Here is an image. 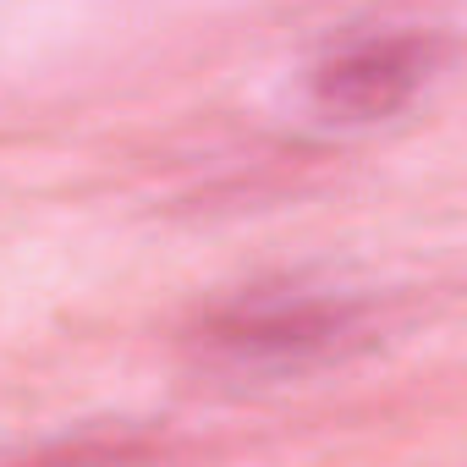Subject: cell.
Listing matches in <instances>:
<instances>
[{
	"mask_svg": "<svg viewBox=\"0 0 467 467\" xmlns=\"http://www.w3.org/2000/svg\"><path fill=\"white\" fill-rule=\"evenodd\" d=\"M368 336V308L352 297H265L209 325V347L237 368H308L330 363Z\"/></svg>",
	"mask_w": 467,
	"mask_h": 467,
	"instance_id": "cell-1",
	"label": "cell"
},
{
	"mask_svg": "<svg viewBox=\"0 0 467 467\" xmlns=\"http://www.w3.org/2000/svg\"><path fill=\"white\" fill-rule=\"evenodd\" d=\"M440 39L429 34H374L352 39L314 72V99L341 121H385L429 83Z\"/></svg>",
	"mask_w": 467,
	"mask_h": 467,
	"instance_id": "cell-2",
	"label": "cell"
}]
</instances>
